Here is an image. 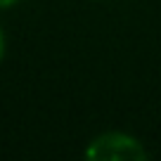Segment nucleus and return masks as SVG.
I'll use <instances>...</instances> for the list:
<instances>
[{"mask_svg":"<svg viewBox=\"0 0 161 161\" xmlns=\"http://www.w3.org/2000/svg\"><path fill=\"white\" fill-rule=\"evenodd\" d=\"M149 152L137 137L128 133H102L86 147V159L90 161H145Z\"/></svg>","mask_w":161,"mask_h":161,"instance_id":"f257e3e1","label":"nucleus"},{"mask_svg":"<svg viewBox=\"0 0 161 161\" xmlns=\"http://www.w3.org/2000/svg\"><path fill=\"white\" fill-rule=\"evenodd\" d=\"M3 57H5V33L0 29V62H3Z\"/></svg>","mask_w":161,"mask_h":161,"instance_id":"f03ea898","label":"nucleus"},{"mask_svg":"<svg viewBox=\"0 0 161 161\" xmlns=\"http://www.w3.org/2000/svg\"><path fill=\"white\" fill-rule=\"evenodd\" d=\"M17 3H21V0H0V7H12Z\"/></svg>","mask_w":161,"mask_h":161,"instance_id":"7ed1b4c3","label":"nucleus"}]
</instances>
